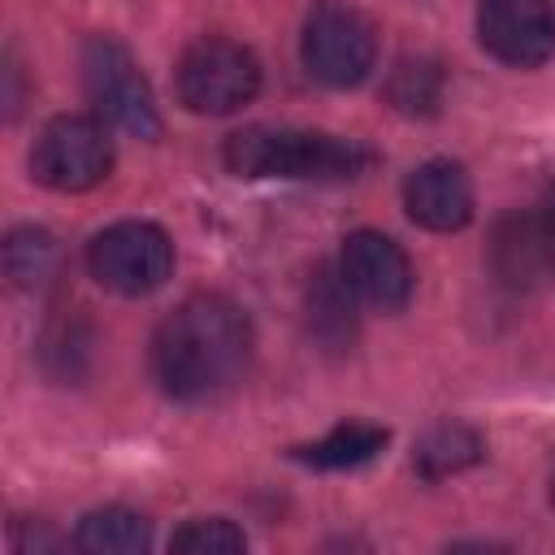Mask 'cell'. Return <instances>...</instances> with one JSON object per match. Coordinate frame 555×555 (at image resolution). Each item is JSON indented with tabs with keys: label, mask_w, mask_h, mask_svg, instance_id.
Wrapping results in <instances>:
<instances>
[{
	"label": "cell",
	"mask_w": 555,
	"mask_h": 555,
	"mask_svg": "<svg viewBox=\"0 0 555 555\" xmlns=\"http://www.w3.org/2000/svg\"><path fill=\"white\" fill-rule=\"evenodd\" d=\"M251 360L247 312L212 291L182 299L152 338V373L165 395L182 403H204L225 395Z\"/></svg>",
	"instance_id": "obj_1"
},
{
	"label": "cell",
	"mask_w": 555,
	"mask_h": 555,
	"mask_svg": "<svg viewBox=\"0 0 555 555\" xmlns=\"http://www.w3.org/2000/svg\"><path fill=\"white\" fill-rule=\"evenodd\" d=\"M373 152L356 139L291 130V126H247L225 139V165L238 178H308L347 182L369 169Z\"/></svg>",
	"instance_id": "obj_2"
},
{
	"label": "cell",
	"mask_w": 555,
	"mask_h": 555,
	"mask_svg": "<svg viewBox=\"0 0 555 555\" xmlns=\"http://www.w3.org/2000/svg\"><path fill=\"white\" fill-rule=\"evenodd\" d=\"M260 91V61L251 48L225 35L195 39L178 61V100L199 117H225L251 104Z\"/></svg>",
	"instance_id": "obj_3"
},
{
	"label": "cell",
	"mask_w": 555,
	"mask_h": 555,
	"mask_svg": "<svg viewBox=\"0 0 555 555\" xmlns=\"http://www.w3.org/2000/svg\"><path fill=\"white\" fill-rule=\"evenodd\" d=\"M82 82H87V100L95 104V117H104L108 126H117L134 139L160 134V113H156L152 87L139 74L134 56L117 39L91 35L82 43Z\"/></svg>",
	"instance_id": "obj_4"
},
{
	"label": "cell",
	"mask_w": 555,
	"mask_h": 555,
	"mask_svg": "<svg viewBox=\"0 0 555 555\" xmlns=\"http://www.w3.org/2000/svg\"><path fill=\"white\" fill-rule=\"evenodd\" d=\"M113 169V139L104 130V117L87 113H61L52 117L35 147H30V173L35 182L52 191H91Z\"/></svg>",
	"instance_id": "obj_5"
},
{
	"label": "cell",
	"mask_w": 555,
	"mask_h": 555,
	"mask_svg": "<svg viewBox=\"0 0 555 555\" xmlns=\"http://www.w3.org/2000/svg\"><path fill=\"white\" fill-rule=\"evenodd\" d=\"M299 52H304V65L317 82L356 87L369 78L373 61H377V30L360 9L325 0L304 17Z\"/></svg>",
	"instance_id": "obj_6"
},
{
	"label": "cell",
	"mask_w": 555,
	"mask_h": 555,
	"mask_svg": "<svg viewBox=\"0 0 555 555\" xmlns=\"http://www.w3.org/2000/svg\"><path fill=\"white\" fill-rule=\"evenodd\" d=\"M91 278L117 295H152L173 273V243L152 221H113L87 247Z\"/></svg>",
	"instance_id": "obj_7"
},
{
	"label": "cell",
	"mask_w": 555,
	"mask_h": 555,
	"mask_svg": "<svg viewBox=\"0 0 555 555\" xmlns=\"http://www.w3.org/2000/svg\"><path fill=\"white\" fill-rule=\"evenodd\" d=\"M477 39L494 61L512 69H533L555 52V4L551 0H481Z\"/></svg>",
	"instance_id": "obj_8"
},
{
	"label": "cell",
	"mask_w": 555,
	"mask_h": 555,
	"mask_svg": "<svg viewBox=\"0 0 555 555\" xmlns=\"http://www.w3.org/2000/svg\"><path fill=\"white\" fill-rule=\"evenodd\" d=\"M338 273L347 278L356 299H364L382 312L403 308L412 299V282H416L408 251L382 230H351L338 251Z\"/></svg>",
	"instance_id": "obj_9"
},
{
	"label": "cell",
	"mask_w": 555,
	"mask_h": 555,
	"mask_svg": "<svg viewBox=\"0 0 555 555\" xmlns=\"http://www.w3.org/2000/svg\"><path fill=\"white\" fill-rule=\"evenodd\" d=\"M486 260L499 286L525 295L555 278V225L542 212H507L494 221Z\"/></svg>",
	"instance_id": "obj_10"
},
{
	"label": "cell",
	"mask_w": 555,
	"mask_h": 555,
	"mask_svg": "<svg viewBox=\"0 0 555 555\" xmlns=\"http://www.w3.org/2000/svg\"><path fill=\"white\" fill-rule=\"evenodd\" d=\"M403 208L425 230H460L473 217V182L455 160H425L403 182Z\"/></svg>",
	"instance_id": "obj_11"
},
{
	"label": "cell",
	"mask_w": 555,
	"mask_h": 555,
	"mask_svg": "<svg viewBox=\"0 0 555 555\" xmlns=\"http://www.w3.org/2000/svg\"><path fill=\"white\" fill-rule=\"evenodd\" d=\"M308 330L325 347H351L356 338V291L338 269H317L308 282Z\"/></svg>",
	"instance_id": "obj_12"
},
{
	"label": "cell",
	"mask_w": 555,
	"mask_h": 555,
	"mask_svg": "<svg viewBox=\"0 0 555 555\" xmlns=\"http://www.w3.org/2000/svg\"><path fill=\"white\" fill-rule=\"evenodd\" d=\"M74 542L87 555H139L152 546V525L130 507H95L78 520Z\"/></svg>",
	"instance_id": "obj_13"
},
{
	"label": "cell",
	"mask_w": 555,
	"mask_h": 555,
	"mask_svg": "<svg viewBox=\"0 0 555 555\" xmlns=\"http://www.w3.org/2000/svg\"><path fill=\"white\" fill-rule=\"evenodd\" d=\"M447 95V74L434 56H399L386 78V100L408 117H434Z\"/></svg>",
	"instance_id": "obj_14"
},
{
	"label": "cell",
	"mask_w": 555,
	"mask_h": 555,
	"mask_svg": "<svg viewBox=\"0 0 555 555\" xmlns=\"http://www.w3.org/2000/svg\"><path fill=\"white\" fill-rule=\"evenodd\" d=\"M386 447V429L369 425V421H347L338 429H330L325 438L295 447V460L312 464V468H360L369 464L377 451Z\"/></svg>",
	"instance_id": "obj_15"
},
{
	"label": "cell",
	"mask_w": 555,
	"mask_h": 555,
	"mask_svg": "<svg viewBox=\"0 0 555 555\" xmlns=\"http://www.w3.org/2000/svg\"><path fill=\"white\" fill-rule=\"evenodd\" d=\"M481 451H486V442H481L477 429H468V425H460V421H442V425H434V429L416 442V468H421L425 477H451V473L477 464Z\"/></svg>",
	"instance_id": "obj_16"
},
{
	"label": "cell",
	"mask_w": 555,
	"mask_h": 555,
	"mask_svg": "<svg viewBox=\"0 0 555 555\" xmlns=\"http://www.w3.org/2000/svg\"><path fill=\"white\" fill-rule=\"evenodd\" d=\"M4 273L13 286L35 291L56 273V243L39 225H17L4 238Z\"/></svg>",
	"instance_id": "obj_17"
},
{
	"label": "cell",
	"mask_w": 555,
	"mask_h": 555,
	"mask_svg": "<svg viewBox=\"0 0 555 555\" xmlns=\"http://www.w3.org/2000/svg\"><path fill=\"white\" fill-rule=\"evenodd\" d=\"M169 546L182 551V555H238V551H247V538H243V529L234 520L208 516V520L182 525Z\"/></svg>",
	"instance_id": "obj_18"
},
{
	"label": "cell",
	"mask_w": 555,
	"mask_h": 555,
	"mask_svg": "<svg viewBox=\"0 0 555 555\" xmlns=\"http://www.w3.org/2000/svg\"><path fill=\"white\" fill-rule=\"evenodd\" d=\"M538 212H542V217L555 225V178H551V186L542 191V208H538Z\"/></svg>",
	"instance_id": "obj_19"
},
{
	"label": "cell",
	"mask_w": 555,
	"mask_h": 555,
	"mask_svg": "<svg viewBox=\"0 0 555 555\" xmlns=\"http://www.w3.org/2000/svg\"><path fill=\"white\" fill-rule=\"evenodd\" d=\"M551 503H555V473H551Z\"/></svg>",
	"instance_id": "obj_20"
}]
</instances>
